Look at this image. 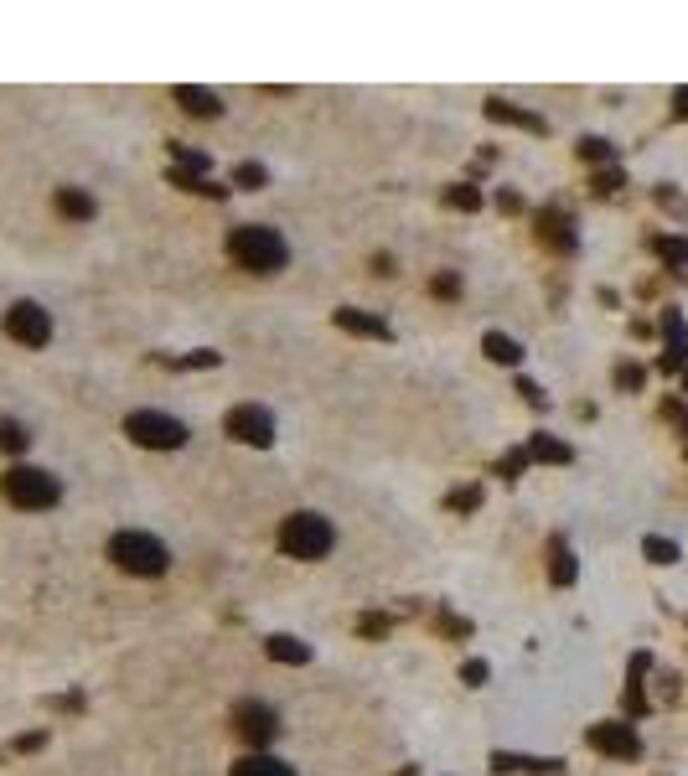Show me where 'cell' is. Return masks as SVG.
Wrapping results in <instances>:
<instances>
[{
  "instance_id": "cell-1",
  "label": "cell",
  "mask_w": 688,
  "mask_h": 776,
  "mask_svg": "<svg viewBox=\"0 0 688 776\" xmlns=\"http://www.w3.org/2000/svg\"><path fill=\"white\" fill-rule=\"evenodd\" d=\"M228 254H233V264H244L249 275H275L280 264L290 259L285 238H280L275 228H264V223L233 228V233H228Z\"/></svg>"
},
{
  "instance_id": "cell-2",
  "label": "cell",
  "mask_w": 688,
  "mask_h": 776,
  "mask_svg": "<svg viewBox=\"0 0 688 776\" xmlns=\"http://www.w3.org/2000/svg\"><path fill=\"white\" fill-rule=\"evenodd\" d=\"M109 559L125 575H140V580H156V575L171 570V549L156 539V533H140V528L114 533V539H109Z\"/></svg>"
},
{
  "instance_id": "cell-3",
  "label": "cell",
  "mask_w": 688,
  "mask_h": 776,
  "mask_svg": "<svg viewBox=\"0 0 688 776\" xmlns=\"http://www.w3.org/2000/svg\"><path fill=\"white\" fill-rule=\"evenodd\" d=\"M0 492H6V502L21 507V513H47V507H57V497H63V482L42 466H11L0 476Z\"/></svg>"
},
{
  "instance_id": "cell-4",
  "label": "cell",
  "mask_w": 688,
  "mask_h": 776,
  "mask_svg": "<svg viewBox=\"0 0 688 776\" xmlns=\"http://www.w3.org/2000/svg\"><path fill=\"white\" fill-rule=\"evenodd\" d=\"M332 544H337V533H332V523H326L321 513H290V518L280 523V549H285L290 559L316 564V559L332 554Z\"/></svg>"
},
{
  "instance_id": "cell-5",
  "label": "cell",
  "mask_w": 688,
  "mask_h": 776,
  "mask_svg": "<svg viewBox=\"0 0 688 776\" xmlns=\"http://www.w3.org/2000/svg\"><path fill=\"white\" fill-rule=\"evenodd\" d=\"M125 435L145 451H182L187 445V425L176 414H161V409H135L125 420Z\"/></svg>"
},
{
  "instance_id": "cell-6",
  "label": "cell",
  "mask_w": 688,
  "mask_h": 776,
  "mask_svg": "<svg viewBox=\"0 0 688 776\" xmlns=\"http://www.w3.org/2000/svg\"><path fill=\"white\" fill-rule=\"evenodd\" d=\"M6 337L21 342V347H47V342H52V316H47V306L16 301V306L6 311Z\"/></svg>"
},
{
  "instance_id": "cell-7",
  "label": "cell",
  "mask_w": 688,
  "mask_h": 776,
  "mask_svg": "<svg viewBox=\"0 0 688 776\" xmlns=\"http://www.w3.org/2000/svg\"><path fill=\"white\" fill-rule=\"evenodd\" d=\"M228 435L254 445V451H269L275 445V414L259 404H238V409H228Z\"/></svg>"
},
{
  "instance_id": "cell-8",
  "label": "cell",
  "mask_w": 688,
  "mask_h": 776,
  "mask_svg": "<svg viewBox=\"0 0 688 776\" xmlns=\"http://www.w3.org/2000/svg\"><path fill=\"white\" fill-rule=\"evenodd\" d=\"M590 745L601 756H616V761H637L642 756V735L626 725V720H601V725H590Z\"/></svg>"
},
{
  "instance_id": "cell-9",
  "label": "cell",
  "mask_w": 688,
  "mask_h": 776,
  "mask_svg": "<svg viewBox=\"0 0 688 776\" xmlns=\"http://www.w3.org/2000/svg\"><path fill=\"white\" fill-rule=\"evenodd\" d=\"M233 730L244 735L249 745H269V740L280 735V714L269 709V704H259V699H244V704L233 709Z\"/></svg>"
},
{
  "instance_id": "cell-10",
  "label": "cell",
  "mask_w": 688,
  "mask_h": 776,
  "mask_svg": "<svg viewBox=\"0 0 688 776\" xmlns=\"http://www.w3.org/2000/svg\"><path fill=\"white\" fill-rule=\"evenodd\" d=\"M533 228H538V238L554 249V254H575V218L564 213V207H544V213H533Z\"/></svg>"
},
{
  "instance_id": "cell-11",
  "label": "cell",
  "mask_w": 688,
  "mask_h": 776,
  "mask_svg": "<svg viewBox=\"0 0 688 776\" xmlns=\"http://www.w3.org/2000/svg\"><path fill=\"white\" fill-rule=\"evenodd\" d=\"M663 337H668L663 373H683L688 368V332H683V316L678 311H663Z\"/></svg>"
},
{
  "instance_id": "cell-12",
  "label": "cell",
  "mask_w": 688,
  "mask_h": 776,
  "mask_svg": "<svg viewBox=\"0 0 688 776\" xmlns=\"http://www.w3.org/2000/svg\"><path fill=\"white\" fill-rule=\"evenodd\" d=\"M171 99L182 104L187 114H202V119H218V114H223V99L213 94V88H192V83H176V88H171Z\"/></svg>"
},
{
  "instance_id": "cell-13",
  "label": "cell",
  "mask_w": 688,
  "mask_h": 776,
  "mask_svg": "<svg viewBox=\"0 0 688 776\" xmlns=\"http://www.w3.org/2000/svg\"><path fill=\"white\" fill-rule=\"evenodd\" d=\"M487 119H502V125H518V130H533V135H549V119L544 114H528L507 99H487Z\"/></svg>"
},
{
  "instance_id": "cell-14",
  "label": "cell",
  "mask_w": 688,
  "mask_h": 776,
  "mask_svg": "<svg viewBox=\"0 0 688 776\" xmlns=\"http://www.w3.org/2000/svg\"><path fill=\"white\" fill-rule=\"evenodd\" d=\"M337 326H342V332H352V337H378V342L394 337V332H388V321L357 311V306H342V311H337Z\"/></svg>"
},
{
  "instance_id": "cell-15",
  "label": "cell",
  "mask_w": 688,
  "mask_h": 776,
  "mask_svg": "<svg viewBox=\"0 0 688 776\" xmlns=\"http://www.w3.org/2000/svg\"><path fill=\"white\" fill-rule=\"evenodd\" d=\"M523 451H528V461H549V466H570V461H575V451H570V445H564V440H554L549 430H538V435L523 445Z\"/></svg>"
},
{
  "instance_id": "cell-16",
  "label": "cell",
  "mask_w": 688,
  "mask_h": 776,
  "mask_svg": "<svg viewBox=\"0 0 688 776\" xmlns=\"http://www.w3.org/2000/svg\"><path fill=\"white\" fill-rule=\"evenodd\" d=\"M492 771H544V776H559L564 761L559 756H507V751H497L492 756Z\"/></svg>"
},
{
  "instance_id": "cell-17",
  "label": "cell",
  "mask_w": 688,
  "mask_h": 776,
  "mask_svg": "<svg viewBox=\"0 0 688 776\" xmlns=\"http://www.w3.org/2000/svg\"><path fill=\"white\" fill-rule=\"evenodd\" d=\"M57 213H63V218H73V223H88V218L99 213V202L88 197L83 187H57Z\"/></svg>"
},
{
  "instance_id": "cell-18",
  "label": "cell",
  "mask_w": 688,
  "mask_h": 776,
  "mask_svg": "<svg viewBox=\"0 0 688 776\" xmlns=\"http://www.w3.org/2000/svg\"><path fill=\"white\" fill-rule=\"evenodd\" d=\"M233 776H295V766H285L280 756L254 751V756H238V761H233Z\"/></svg>"
},
{
  "instance_id": "cell-19",
  "label": "cell",
  "mask_w": 688,
  "mask_h": 776,
  "mask_svg": "<svg viewBox=\"0 0 688 776\" xmlns=\"http://www.w3.org/2000/svg\"><path fill=\"white\" fill-rule=\"evenodd\" d=\"M264 652H269L275 663H295V668H306V663H311V647H306L301 637H285V632H280V637H269Z\"/></svg>"
},
{
  "instance_id": "cell-20",
  "label": "cell",
  "mask_w": 688,
  "mask_h": 776,
  "mask_svg": "<svg viewBox=\"0 0 688 776\" xmlns=\"http://www.w3.org/2000/svg\"><path fill=\"white\" fill-rule=\"evenodd\" d=\"M549 580L554 585H575V575H580V564H575V554H570V544L564 539H549Z\"/></svg>"
},
{
  "instance_id": "cell-21",
  "label": "cell",
  "mask_w": 688,
  "mask_h": 776,
  "mask_svg": "<svg viewBox=\"0 0 688 776\" xmlns=\"http://www.w3.org/2000/svg\"><path fill=\"white\" fill-rule=\"evenodd\" d=\"M482 352L492 357V363H502V368H513L518 357H523V347L507 337V332H487V337H482Z\"/></svg>"
},
{
  "instance_id": "cell-22",
  "label": "cell",
  "mask_w": 688,
  "mask_h": 776,
  "mask_svg": "<svg viewBox=\"0 0 688 776\" xmlns=\"http://www.w3.org/2000/svg\"><path fill=\"white\" fill-rule=\"evenodd\" d=\"M652 249L668 259V270H673V275H688V238H668V233H657V238H652Z\"/></svg>"
},
{
  "instance_id": "cell-23",
  "label": "cell",
  "mask_w": 688,
  "mask_h": 776,
  "mask_svg": "<svg viewBox=\"0 0 688 776\" xmlns=\"http://www.w3.org/2000/svg\"><path fill=\"white\" fill-rule=\"evenodd\" d=\"M171 161H176V171H192V176H207V151H192V145H182V140H171Z\"/></svg>"
},
{
  "instance_id": "cell-24",
  "label": "cell",
  "mask_w": 688,
  "mask_h": 776,
  "mask_svg": "<svg viewBox=\"0 0 688 776\" xmlns=\"http://www.w3.org/2000/svg\"><path fill=\"white\" fill-rule=\"evenodd\" d=\"M580 161H590V166L616 161V145H611L606 135H585V140H580Z\"/></svg>"
},
{
  "instance_id": "cell-25",
  "label": "cell",
  "mask_w": 688,
  "mask_h": 776,
  "mask_svg": "<svg viewBox=\"0 0 688 776\" xmlns=\"http://www.w3.org/2000/svg\"><path fill=\"white\" fill-rule=\"evenodd\" d=\"M26 445H32V435H26V425H21V420H0V451L21 456Z\"/></svg>"
},
{
  "instance_id": "cell-26",
  "label": "cell",
  "mask_w": 688,
  "mask_h": 776,
  "mask_svg": "<svg viewBox=\"0 0 688 776\" xmlns=\"http://www.w3.org/2000/svg\"><path fill=\"white\" fill-rule=\"evenodd\" d=\"M233 182L244 187V192H264L269 187V171L259 166V161H238V171H233Z\"/></svg>"
},
{
  "instance_id": "cell-27",
  "label": "cell",
  "mask_w": 688,
  "mask_h": 776,
  "mask_svg": "<svg viewBox=\"0 0 688 776\" xmlns=\"http://www.w3.org/2000/svg\"><path fill=\"white\" fill-rule=\"evenodd\" d=\"M642 554H647L652 564H678V559H683L678 544H673V539H657V533H647V539H642Z\"/></svg>"
},
{
  "instance_id": "cell-28",
  "label": "cell",
  "mask_w": 688,
  "mask_h": 776,
  "mask_svg": "<svg viewBox=\"0 0 688 776\" xmlns=\"http://www.w3.org/2000/svg\"><path fill=\"white\" fill-rule=\"evenodd\" d=\"M445 202H451L456 213H476V207H482V192H476L471 182H456V187H445Z\"/></svg>"
},
{
  "instance_id": "cell-29",
  "label": "cell",
  "mask_w": 688,
  "mask_h": 776,
  "mask_svg": "<svg viewBox=\"0 0 688 776\" xmlns=\"http://www.w3.org/2000/svg\"><path fill=\"white\" fill-rule=\"evenodd\" d=\"M590 182H595V192H621V187H626V176H621V166H601V171L590 176Z\"/></svg>"
},
{
  "instance_id": "cell-30",
  "label": "cell",
  "mask_w": 688,
  "mask_h": 776,
  "mask_svg": "<svg viewBox=\"0 0 688 776\" xmlns=\"http://www.w3.org/2000/svg\"><path fill=\"white\" fill-rule=\"evenodd\" d=\"M642 378H647V373H642L637 363H621V368H616V388H626V394H637Z\"/></svg>"
},
{
  "instance_id": "cell-31",
  "label": "cell",
  "mask_w": 688,
  "mask_h": 776,
  "mask_svg": "<svg viewBox=\"0 0 688 776\" xmlns=\"http://www.w3.org/2000/svg\"><path fill=\"white\" fill-rule=\"evenodd\" d=\"M528 466V451H513V456H502L497 461V476H502V482H518V471Z\"/></svg>"
},
{
  "instance_id": "cell-32",
  "label": "cell",
  "mask_w": 688,
  "mask_h": 776,
  "mask_svg": "<svg viewBox=\"0 0 688 776\" xmlns=\"http://www.w3.org/2000/svg\"><path fill=\"white\" fill-rule=\"evenodd\" d=\"M492 678V668L482 663V658H471V663H461V683H471V689H482V683Z\"/></svg>"
},
{
  "instance_id": "cell-33",
  "label": "cell",
  "mask_w": 688,
  "mask_h": 776,
  "mask_svg": "<svg viewBox=\"0 0 688 776\" xmlns=\"http://www.w3.org/2000/svg\"><path fill=\"white\" fill-rule=\"evenodd\" d=\"M445 502H451V507H456V513H471V507H476V502H482V492H476V487H461V492H451V497H445Z\"/></svg>"
},
{
  "instance_id": "cell-34",
  "label": "cell",
  "mask_w": 688,
  "mask_h": 776,
  "mask_svg": "<svg viewBox=\"0 0 688 776\" xmlns=\"http://www.w3.org/2000/svg\"><path fill=\"white\" fill-rule=\"evenodd\" d=\"M518 394H523L528 404H538V409H544V404H549V394H544V388H538L533 378H518Z\"/></svg>"
},
{
  "instance_id": "cell-35",
  "label": "cell",
  "mask_w": 688,
  "mask_h": 776,
  "mask_svg": "<svg viewBox=\"0 0 688 776\" xmlns=\"http://www.w3.org/2000/svg\"><path fill=\"white\" fill-rule=\"evenodd\" d=\"M357 632H363V637H383L388 632V616H363V621H357Z\"/></svg>"
},
{
  "instance_id": "cell-36",
  "label": "cell",
  "mask_w": 688,
  "mask_h": 776,
  "mask_svg": "<svg viewBox=\"0 0 688 776\" xmlns=\"http://www.w3.org/2000/svg\"><path fill=\"white\" fill-rule=\"evenodd\" d=\"M435 295H461V275H435Z\"/></svg>"
},
{
  "instance_id": "cell-37",
  "label": "cell",
  "mask_w": 688,
  "mask_h": 776,
  "mask_svg": "<svg viewBox=\"0 0 688 776\" xmlns=\"http://www.w3.org/2000/svg\"><path fill=\"white\" fill-rule=\"evenodd\" d=\"M663 414H668V420H678V425L688 430V404H673V399H668V404H663Z\"/></svg>"
},
{
  "instance_id": "cell-38",
  "label": "cell",
  "mask_w": 688,
  "mask_h": 776,
  "mask_svg": "<svg viewBox=\"0 0 688 776\" xmlns=\"http://www.w3.org/2000/svg\"><path fill=\"white\" fill-rule=\"evenodd\" d=\"M673 114L688 119V88H678V94H673Z\"/></svg>"
},
{
  "instance_id": "cell-39",
  "label": "cell",
  "mask_w": 688,
  "mask_h": 776,
  "mask_svg": "<svg viewBox=\"0 0 688 776\" xmlns=\"http://www.w3.org/2000/svg\"><path fill=\"white\" fill-rule=\"evenodd\" d=\"M683 394H688V368H683Z\"/></svg>"
}]
</instances>
